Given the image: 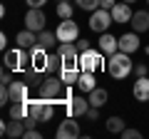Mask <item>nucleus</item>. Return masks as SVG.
<instances>
[{
  "label": "nucleus",
  "mask_w": 149,
  "mask_h": 139,
  "mask_svg": "<svg viewBox=\"0 0 149 139\" xmlns=\"http://www.w3.org/2000/svg\"><path fill=\"white\" fill-rule=\"evenodd\" d=\"M55 13L60 15V20H67V17H72V3H57Z\"/></svg>",
  "instance_id": "cd10ccee"
},
{
  "label": "nucleus",
  "mask_w": 149,
  "mask_h": 139,
  "mask_svg": "<svg viewBox=\"0 0 149 139\" xmlns=\"http://www.w3.org/2000/svg\"><path fill=\"white\" fill-rule=\"evenodd\" d=\"M5 67L13 70V72H27L30 70V50L20 47L17 45L15 50H5Z\"/></svg>",
  "instance_id": "f03ea898"
},
{
  "label": "nucleus",
  "mask_w": 149,
  "mask_h": 139,
  "mask_svg": "<svg viewBox=\"0 0 149 139\" xmlns=\"http://www.w3.org/2000/svg\"><path fill=\"white\" fill-rule=\"evenodd\" d=\"M10 102H27L30 99V85L27 82H10Z\"/></svg>",
  "instance_id": "4468645a"
},
{
  "label": "nucleus",
  "mask_w": 149,
  "mask_h": 139,
  "mask_svg": "<svg viewBox=\"0 0 149 139\" xmlns=\"http://www.w3.org/2000/svg\"><path fill=\"white\" fill-rule=\"evenodd\" d=\"M0 47H3V50L8 47V35H5V32H3V35H0Z\"/></svg>",
  "instance_id": "ea45409f"
},
{
  "label": "nucleus",
  "mask_w": 149,
  "mask_h": 139,
  "mask_svg": "<svg viewBox=\"0 0 149 139\" xmlns=\"http://www.w3.org/2000/svg\"><path fill=\"white\" fill-rule=\"evenodd\" d=\"M124 3H129V5H132V3H137V0H124Z\"/></svg>",
  "instance_id": "a19ab883"
},
{
  "label": "nucleus",
  "mask_w": 149,
  "mask_h": 139,
  "mask_svg": "<svg viewBox=\"0 0 149 139\" xmlns=\"http://www.w3.org/2000/svg\"><path fill=\"white\" fill-rule=\"evenodd\" d=\"M90 107H92L90 99H87V97H82V95H72L67 102H65V109H67L70 117H85Z\"/></svg>",
  "instance_id": "0eeeda50"
},
{
  "label": "nucleus",
  "mask_w": 149,
  "mask_h": 139,
  "mask_svg": "<svg viewBox=\"0 0 149 139\" xmlns=\"http://www.w3.org/2000/svg\"><path fill=\"white\" fill-rule=\"evenodd\" d=\"M57 75H60V80H62L67 87H72V85H77V80H80V75H82V70H80V65H77V67H72V65H65Z\"/></svg>",
  "instance_id": "a211bd4d"
},
{
  "label": "nucleus",
  "mask_w": 149,
  "mask_h": 139,
  "mask_svg": "<svg viewBox=\"0 0 149 139\" xmlns=\"http://www.w3.org/2000/svg\"><path fill=\"white\" fill-rule=\"evenodd\" d=\"M74 5L80 8V10H85V13H95L100 8V0H74Z\"/></svg>",
  "instance_id": "bb28decb"
},
{
  "label": "nucleus",
  "mask_w": 149,
  "mask_h": 139,
  "mask_svg": "<svg viewBox=\"0 0 149 139\" xmlns=\"http://www.w3.org/2000/svg\"><path fill=\"white\" fill-rule=\"evenodd\" d=\"M55 35H57L60 42H77V40H80V25H77L72 17H67V20H62L57 25Z\"/></svg>",
  "instance_id": "423d86ee"
},
{
  "label": "nucleus",
  "mask_w": 149,
  "mask_h": 139,
  "mask_svg": "<svg viewBox=\"0 0 149 139\" xmlns=\"http://www.w3.org/2000/svg\"><path fill=\"white\" fill-rule=\"evenodd\" d=\"M87 119H90V122H97V119H100V107H90L87 109V114H85Z\"/></svg>",
  "instance_id": "72a5a7b5"
},
{
  "label": "nucleus",
  "mask_w": 149,
  "mask_h": 139,
  "mask_svg": "<svg viewBox=\"0 0 149 139\" xmlns=\"http://www.w3.org/2000/svg\"><path fill=\"white\" fill-rule=\"evenodd\" d=\"M114 22V17H112V13L107 10V8H97L95 13H90V30L92 32H107V27Z\"/></svg>",
  "instance_id": "39448f33"
},
{
  "label": "nucleus",
  "mask_w": 149,
  "mask_h": 139,
  "mask_svg": "<svg viewBox=\"0 0 149 139\" xmlns=\"http://www.w3.org/2000/svg\"><path fill=\"white\" fill-rule=\"evenodd\" d=\"M100 8H107V10H112V8H114V0H100Z\"/></svg>",
  "instance_id": "4c0bfd02"
},
{
  "label": "nucleus",
  "mask_w": 149,
  "mask_h": 139,
  "mask_svg": "<svg viewBox=\"0 0 149 139\" xmlns=\"http://www.w3.org/2000/svg\"><path fill=\"white\" fill-rule=\"evenodd\" d=\"M55 52L62 57L65 65H72V67L80 65V50H77V45H74V42H60Z\"/></svg>",
  "instance_id": "1a4fd4ad"
},
{
  "label": "nucleus",
  "mask_w": 149,
  "mask_h": 139,
  "mask_svg": "<svg viewBox=\"0 0 149 139\" xmlns=\"http://www.w3.org/2000/svg\"><path fill=\"white\" fill-rule=\"evenodd\" d=\"M8 102H10V87L3 85L0 87V104H8Z\"/></svg>",
  "instance_id": "7c9ffc66"
},
{
  "label": "nucleus",
  "mask_w": 149,
  "mask_h": 139,
  "mask_svg": "<svg viewBox=\"0 0 149 139\" xmlns=\"http://www.w3.org/2000/svg\"><path fill=\"white\" fill-rule=\"evenodd\" d=\"M109 13H112V17H114V25H127V22L132 20V15H134L132 5L124 3V0H122V3H114V8H112Z\"/></svg>",
  "instance_id": "f8f14e48"
},
{
  "label": "nucleus",
  "mask_w": 149,
  "mask_h": 139,
  "mask_svg": "<svg viewBox=\"0 0 149 139\" xmlns=\"http://www.w3.org/2000/svg\"><path fill=\"white\" fill-rule=\"evenodd\" d=\"M45 22H47V17H45L42 8H27V13H25V27L27 30L40 32V30H45Z\"/></svg>",
  "instance_id": "6e6552de"
},
{
  "label": "nucleus",
  "mask_w": 149,
  "mask_h": 139,
  "mask_svg": "<svg viewBox=\"0 0 149 139\" xmlns=\"http://www.w3.org/2000/svg\"><path fill=\"white\" fill-rule=\"evenodd\" d=\"M57 3H70V0H57Z\"/></svg>",
  "instance_id": "37998d69"
},
{
  "label": "nucleus",
  "mask_w": 149,
  "mask_h": 139,
  "mask_svg": "<svg viewBox=\"0 0 149 139\" xmlns=\"http://www.w3.org/2000/svg\"><path fill=\"white\" fill-rule=\"evenodd\" d=\"M22 139H42V134H40V132H37L35 127H32V129H25V134H22Z\"/></svg>",
  "instance_id": "f704fd0d"
},
{
  "label": "nucleus",
  "mask_w": 149,
  "mask_h": 139,
  "mask_svg": "<svg viewBox=\"0 0 149 139\" xmlns=\"http://www.w3.org/2000/svg\"><path fill=\"white\" fill-rule=\"evenodd\" d=\"M13 82V70H3V75H0V85H10Z\"/></svg>",
  "instance_id": "2f4dec72"
},
{
  "label": "nucleus",
  "mask_w": 149,
  "mask_h": 139,
  "mask_svg": "<svg viewBox=\"0 0 149 139\" xmlns=\"http://www.w3.org/2000/svg\"><path fill=\"white\" fill-rule=\"evenodd\" d=\"M107 67V60H104V52L100 47H90L85 52H80V70L82 72H100V70Z\"/></svg>",
  "instance_id": "20e7f679"
},
{
  "label": "nucleus",
  "mask_w": 149,
  "mask_h": 139,
  "mask_svg": "<svg viewBox=\"0 0 149 139\" xmlns=\"http://www.w3.org/2000/svg\"><path fill=\"white\" fill-rule=\"evenodd\" d=\"M134 70V62H132V55L122 52V50H117L114 55H109V60H107V72H109V77H114V80H124V77L132 75Z\"/></svg>",
  "instance_id": "f257e3e1"
},
{
  "label": "nucleus",
  "mask_w": 149,
  "mask_h": 139,
  "mask_svg": "<svg viewBox=\"0 0 149 139\" xmlns=\"http://www.w3.org/2000/svg\"><path fill=\"white\" fill-rule=\"evenodd\" d=\"M74 119H77V117H70V114H67V119L60 122L55 137H57V139H77V137H80V124L74 122Z\"/></svg>",
  "instance_id": "9d476101"
},
{
  "label": "nucleus",
  "mask_w": 149,
  "mask_h": 139,
  "mask_svg": "<svg viewBox=\"0 0 149 139\" xmlns=\"http://www.w3.org/2000/svg\"><path fill=\"white\" fill-rule=\"evenodd\" d=\"M47 62H50V52L42 50L40 45H35L30 50V67L37 70V72H47Z\"/></svg>",
  "instance_id": "9b49d317"
},
{
  "label": "nucleus",
  "mask_w": 149,
  "mask_h": 139,
  "mask_svg": "<svg viewBox=\"0 0 149 139\" xmlns=\"http://www.w3.org/2000/svg\"><path fill=\"white\" fill-rule=\"evenodd\" d=\"M65 90H67V85L60 80V75H55V77H47L42 85L37 87V97H42V99H52V102H60V99L65 97Z\"/></svg>",
  "instance_id": "7ed1b4c3"
},
{
  "label": "nucleus",
  "mask_w": 149,
  "mask_h": 139,
  "mask_svg": "<svg viewBox=\"0 0 149 139\" xmlns=\"http://www.w3.org/2000/svg\"><path fill=\"white\" fill-rule=\"evenodd\" d=\"M147 72H149V67L144 62H139V65H134V75L137 77H147Z\"/></svg>",
  "instance_id": "473e14b6"
},
{
  "label": "nucleus",
  "mask_w": 149,
  "mask_h": 139,
  "mask_svg": "<svg viewBox=\"0 0 149 139\" xmlns=\"http://www.w3.org/2000/svg\"><path fill=\"white\" fill-rule=\"evenodd\" d=\"M25 3H27V8H42L47 0H25Z\"/></svg>",
  "instance_id": "e433bc0d"
},
{
  "label": "nucleus",
  "mask_w": 149,
  "mask_h": 139,
  "mask_svg": "<svg viewBox=\"0 0 149 139\" xmlns=\"http://www.w3.org/2000/svg\"><path fill=\"white\" fill-rule=\"evenodd\" d=\"M55 42H60L55 32H50V30H40V32H37V45H40L42 50H47V52L55 50Z\"/></svg>",
  "instance_id": "4be33fe9"
},
{
  "label": "nucleus",
  "mask_w": 149,
  "mask_h": 139,
  "mask_svg": "<svg viewBox=\"0 0 149 139\" xmlns=\"http://www.w3.org/2000/svg\"><path fill=\"white\" fill-rule=\"evenodd\" d=\"M144 52H147V55H149V45H147V47H144Z\"/></svg>",
  "instance_id": "79ce46f5"
},
{
  "label": "nucleus",
  "mask_w": 149,
  "mask_h": 139,
  "mask_svg": "<svg viewBox=\"0 0 149 139\" xmlns=\"http://www.w3.org/2000/svg\"><path fill=\"white\" fill-rule=\"evenodd\" d=\"M122 137L124 139H142V132H139V129H127V127H124Z\"/></svg>",
  "instance_id": "c756f323"
},
{
  "label": "nucleus",
  "mask_w": 149,
  "mask_h": 139,
  "mask_svg": "<svg viewBox=\"0 0 149 139\" xmlns=\"http://www.w3.org/2000/svg\"><path fill=\"white\" fill-rule=\"evenodd\" d=\"M87 99H90L92 107H100V109H102V107L107 104V99H109V92H107L104 87H95V90L87 95Z\"/></svg>",
  "instance_id": "aec40b11"
},
{
  "label": "nucleus",
  "mask_w": 149,
  "mask_h": 139,
  "mask_svg": "<svg viewBox=\"0 0 149 139\" xmlns=\"http://www.w3.org/2000/svg\"><path fill=\"white\" fill-rule=\"evenodd\" d=\"M147 5H149V0H147Z\"/></svg>",
  "instance_id": "c03bdc74"
},
{
  "label": "nucleus",
  "mask_w": 149,
  "mask_h": 139,
  "mask_svg": "<svg viewBox=\"0 0 149 139\" xmlns=\"http://www.w3.org/2000/svg\"><path fill=\"white\" fill-rule=\"evenodd\" d=\"M132 95L137 102H149V77H137L134 80Z\"/></svg>",
  "instance_id": "dca6fc26"
},
{
  "label": "nucleus",
  "mask_w": 149,
  "mask_h": 139,
  "mask_svg": "<svg viewBox=\"0 0 149 139\" xmlns=\"http://www.w3.org/2000/svg\"><path fill=\"white\" fill-rule=\"evenodd\" d=\"M104 127H107V132H109V134H122V132H124V119H122V117H114V114H112V117L107 119Z\"/></svg>",
  "instance_id": "393cba45"
},
{
  "label": "nucleus",
  "mask_w": 149,
  "mask_h": 139,
  "mask_svg": "<svg viewBox=\"0 0 149 139\" xmlns=\"http://www.w3.org/2000/svg\"><path fill=\"white\" fill-rule=\"evenodd\" d=\"M119 50L122 52H127V55H134L139 50V32H124L122 38H119Z\"/></svg>",
  "instance_id": "ddd939ff"
},
{
  "label": "nucleus",
  "mask_w": 149,
  "mask_h": 139,
  "mask_svg": "<svg viewBox=\"0 0 149 139\" xmlns=\"http://www.w3.org/2000/svg\"><path fill=\"white\" fill-rule=\"evenodd\" d=\"M15 42L20 45V47H25V50H32L37 45V32H32V30H22V32H17L15 35Z\"/></svg>",
  "instance_id": "6ab92c4d"
},
{
  "label": "nucleus",
  "mask_w": 149,
  "mask_h": 139,
  "mask_svg": "<svg viewBox=\"0 0 149 139\" xmlns=\"http://www.w3.org/2000/svg\"><path fill=\"white\" fill-rule=\"evenodd\" d=\"M97 47H100L104 55H114V52L119 50V38H114V35H109V32H102Z\"/></svg>",
  "instance_id": "2eb2a0df"
},
{
  "label": "nucleus",
  "mask_w": 149,
  "mask_h": 139,
  "mask_svg": "<svg viewBox=\"0 0 149 139\" xmlns=\"http://www.w3.org/2000/svg\"><path fill=\"white\" fill-rule=\"evenodd\" d=\"M27 102H30V99H27ZM27 102H13V104H10V119H25L27 114H30Z\"/></svg>",
  "instance_id": "b1692460"
},
{
  "label": "nucleus",
  "mask_w": 149,
  "mask_h": 139,
  "mask_svg": "<svg viewBox=\"0 0 149 139\" xmlns=\"http://www.w3.org/2000/svg\"><path fill=\"white\" fill-rule=\"evenodd\" d=\"M22 122H25V127H27V129H32V127L37 124V119H32V117H25Z\"/></svg>",
  "instance_id": "58836bf2"
},
{
  "label": "nucleus",
  "mask_w": 149,
  "mask_h": 139,
  "mask_svg": "<svg viewBox=\"0 0 149 139\" xmlns=\"http://www.w3.org/2000/svg\"><path fill=\"white\" fill-rule=\"evenodd\" d=\"M25 75H27V85H37V87H40V85H42V75H45V72H37V70H27V72H25Z\"/></svg>",
  "instance_id": "c85d7f7f"
},
{
  "label": "nucleus",
  "mask_w": 149,
  "mask_h": 139,
  "mask_svg": "<svg viewBox=\"0 0 149 139\" xmlns=\"http://www.w3.org/2000/svg\"><path fill=\"white\" fill-rule=\"evenodd\" d=\"M62 67H65L62 57H60L57 52H55V55H50V62H47V72H50V75H52V72H60Z\"/></svg>",
  "instance_id": "a878e982"
},
{
  "label": "nucleus",
  "mask_w": 149,
  "mask_h": 139,
  "mask_svg": "<svg viewBox=\"0 0 149 139\" xmlns=\"http://www.w3.org/2000/svg\"><path fill=\"white\" fill-rule=\"evenodd\" d=\"M97 72H82L80 80H77V87H80V92H85V95H90L92 90L97 87Z\"/></svg>",
  "instance_id": "412c9836"
},
{
  "label": "nucleus",
  "mask_w": 149,
  "mask_h": 139,
  "mask_svg": "<svg viewBox=\"0 0 149 139\" xmlns=\"http://www.w3.org/2000/svg\"><path fill=\"white\" fill-rule=\"evenodd\" d=\"M74 45H77V50H80V52H85V50H90V47H92V42H90V40H85V38H80Z\"/></svg>",
  "instance_id": "c9c22d12"
},
{
  "label": "nucleus",
  "mask_w": 149,
  "mask_h": 139,
  "mask_svg": "<svg viewBox=\"0 0 149 139\" xmlns=\"http://www.w3.org/2000/svg\"><path fill=\"white\" fill-rule=\"evenodd\" d=\"M25 122L22 119H10L8 122V129H5V137H10V139H20L22 134H25Z\"/></svg>",
  "instance_id": "5701e85b"
},
{
  "label": "nucleus",
  "mask_w": 149,
  "mask_h": 139,
  "mask_svg": "<svg viewBox=\"0 0 149 139\" xmlns=\"http://www.w3.org/2000/svg\"><path fill=\"white\" fill-rule=\"evenodd\" d=\"M129 25L134 27V32H147L149 30V10H134L132 20H129Z\"/></svg>",
  "instance_id": "f3484780"
}]
</instances>
